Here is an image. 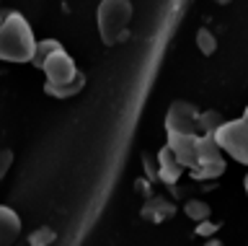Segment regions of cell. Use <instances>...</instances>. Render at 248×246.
<instances>
[{
  "label": "cell",
  "instance_id": "obj_1",
  "mask_svg": "<svg viewBox=\"0 0 248 246\" xmlns=\"http://www.w3.org/2000/svg\"><path fill=\"white\" fill-rule=\"evenodd\" d=\"M29 63L34 67L44 70V91L54 98H70L78 96L85 86V75L78 70L75 60L65 52V47L57 39H44L36 42L34 55Z\"/></svg>",
  "mask_w": 248,
  "mask_h": 246
},
{
  "label": "cell",
  "instance_id": "obj_2",
  "mask_svg": "<svg viewBox=\"0 0 248 246\" xmlns=\"http://www.w3.org/2000/svg\"><path fill=\"white\" fill-rule=\"evenodd\" d=\"M166 145L173 150L186 171L194 179H217L225 171V156L217 148L212 135H199V132H168Z\"/></svg>",
  "mask_w": 248,
  "mask_h": 246
},
{
  "label": "cell",
  "instance_id": "obj_3",
  "mask_svg": "<svg viewBox=\"0 0 248 246\" xmlns=\"http://www.w3.org/2000/svg\"><path fill=\"white\" fill-rule=\"evenodd\" d=\"M36 39L31 32L29 21L18 11L5 13L0 21V60L5 63H29L34 55Z\"/></svg>",
  "mask_w": 248,
  "mask_h": 246
},
{
  "label": "cell",
  "instance_id": "obj_4",
  "mask_svg": "<svg viewBox=\"0 0 248 246\" xmlns=\"http://www.w3.org/2000/svg\"><path fill=\"white\" fill-rule=\"evenodd\" d=\"M129 21H132L129 0H101L98 3L96 24H98V36L106 47H114L127 36Z\"/></svg>",
  "mask_w": 248,
  "mask_h": 246
},
{
  "label": "cell",
  "instance_id": "obj_5",
  "mask_svg": "<svg viewBox=\"0 0 248 246\" xmlns=\"http://www.w3.org/2000/svg\"><path fill=\"white\" fill-rule=\"evenodd\" d=\"M217 148L222 153H228L232 161L248 166V119H230L222 122L220 127L212 132Z\"/></svg>",
  "mask_w": 248,
  "mask_h": 246
},
{
  "label": "cell",
  "instance_id": "obj_6",
  "mask_svg": "<svg viewBox=\"0 0 248 246\" xmlns=\"http://www.w3.org/2000/svg\"><path fill=\"white\" fill-rule=\"evenodd\" d=\"M199 109L191 101H173L166 114V130L168 132H197Z\"/></svg>",
  "mask_w": 248,
  "mask_h": 246
},
{
  "label": "cell",
  "instance_id": "obj_7",
  "mask_svg": "<svg viewBox=\"0 0 248 246\" xmlns=\"http://www.w3.org/2000/svg\"><path fill=\"white\" fill-rule=\"evenodd\" d=\"M181 174H184V166L178 164V158L173 156V150L168 148H160L158 153V179L160 181H166V184H176L178 179H181Z\"/></svg>",
  "mask_w": 248,
  "mask_h": 246
},
{
  "label": "cell",
  "instance_id": "obj_8",
  "mask_svg": "<svg viewBox=\"0 0 248 246\" xmlns=\"http://www.w3.org/2000/svg\"><path fill=\"white\" fill-rule=\"evenodd\" d=\"M21 236V218L13 207L0 205V246H8L18 241Z\"/></svg>",
  "mask_w": 248,
  "mask_h": 246
},
{
  "label": "cell",
  "instance_id": "obj_9",
  "mask_svg": "<svg viewBox=\"0 0 248 246\" xmlns=\"http://www.w3.org/2000/svg\"><path fill=\"white\" fill-rule=\"evenodd\" d=\"M173 213H176V205L170 202V199H166V197H150L145 202V207H142V218L153 220V223L168 220Z\"/></svg>",
  "mask_w": 248,
  "mask_h": 246
},
{
  "label": "cell",
  "instance_id": "obj_10",
  "mask_svg": "<svg viewBox=\"0 0 248 246\" xmlns=\"http://www.w3.org/2000/svg\"><path fill=\"white\" fill-rule=\"evenodd\" d=\"M222 114L220 112H215V109H204V112H199V119H197V132L199 135H212L217 127L222 125Z\"/></svg>",
  "mask_w": 248,
  "mask_h": 246
},
{
  "label": "cell",
  "instance_id": "obj_11",
  "mask_svg": "<svg viewBox=\"0 0 248 246\" xmlns=\"http://www.w3.org/2000/svg\"><path fill=\"white\" fill-rule=\"evenodd\" d=\"M184 213L189 215L191 220H197V223H199V220L209 218V213H212V210H209V205L204 202V199H189V202L184 205Z\"/></svg>",
  "mask_w": 248,
  "mask_h": 246
},
{
  "label": "cell",
  "instance_id": "obj_12",
  "mask_svg": "<svg viewBox=\"0 0 248 246\" xmlns=\"http://www.w3.org/2000/svg\"><path fill=\"white\" fill-rule=\"evenodd\" d=\"M197 47L202 55H212V52L217 49V39H215V34L209 32V29H199L197 32Z\"/></svg>",
  "mask_w": 248,
  "mask_h": 246
},
{
  "label": "cell",
  "instance_id": "obj_13",
  "mask_svg": "<svg viewBox=\"0 0 248 246\" xmlns=\"http://www.w3.org/2000/svg\"><path fill=\"white\" fill-rule=\"evenodd\" d=\"M29 241H31V244H36V246H39V244H52V241H54V230H52V228H46V226H44V228H36L34 233H31Z\"/></svg>",
  "mask_w": 248,
  "mask_h": 246
},
{
  "label": "cell",
  "instance_id": "obj_14",
  "mask_svg": "<svg viewBox=\"0 0 248 246\" xmlns=\"http://www.w3.org/2000/svg\"><path fill=\"white\" fill-rule=\"evenodd\" d=\"M13 164V153L8 150V148H0V181L5 179V174H8V168H11Z\"/></svg>",
  "mask_w": 248,
  "mask_h": 246
},
{
  "label": "cell",
  "instance_id": "obj_15",
  "mask_svg": "<svg viewBox=\"0 0 248 246\" xmlns=\"http://www.w3.org/2000/svg\"><path fill=\"white\" fill-rule=\"evenodd\" d=\"M217 228H220V223H207V218H204V220H199L197 233H199V236H209V233H215Z\"/></svg>",
  "mask_w": 248,
  "mask_h": 246
},
{
  "label": "cell",
  "instance_id": "obj_16",
  "mask_svg": "<svg viewBox=\"0 0 248 246\" xmlns=\"http://www.w3.org/2000/svg\"><path fill=\"white\" fill-rule=\"evenodd\" d=\"M215 3H220V5H228V3H230V0H215Z\"/></svg>",
  "mask_w": 248,
  "mask_h": 246
},
{
  "label": "cell",
  "instance_id": "obj_17",
  "mask_svg": "<svg viewBox=\"0 0 248 246\" xmlns=\"http://www.w3.org/2000/svg\"><path fill=\"white\" fill-rule=\"evenodd\" d=\"M243 187H246V195H248V176H246V181H243Z\"/></svg>",
  "mask_w": 248,
  "mask_h": 246
},
{
  "label": "cell",
  "instance_id": "obj_18",
  "mask_svg": "<svg viewBox=\"0 0 248 246\" xmlns=\"http://www.w3.org/2000/svg\"><path fill=\"white\" fill-rule=\"evenodd\" d=\"M243 119H248V106H246V112H243Z\"/></svg>",
  "mask_w": 248,
  "mask_h": 246
},
{
  "label": "cell",
  "instance_id": "obj_19",
  "mask_svg": "<svg viewBox=\"0 0 248 246\" xmlns=\"http://www.w3.org/2000/svg\"><path fill=\"white\" fill-rule=\"evenodd\" d=\"M0 21H3V18H0Z\"/></svg>",
  "mask_w": 248,
  "mask_h": 246
}]
</instances>
